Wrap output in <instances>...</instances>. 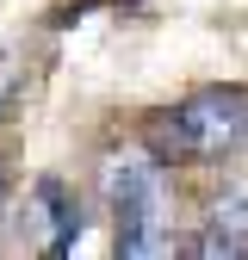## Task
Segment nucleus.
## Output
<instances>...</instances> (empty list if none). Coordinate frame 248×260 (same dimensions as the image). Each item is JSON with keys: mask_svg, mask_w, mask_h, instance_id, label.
I'll return each mask as SVG.
<instances>
[{"mask_svg": "<svg viewBox=\"0 0 248 260\" xmlns=\"http://www.w3.org/2000/svg\"><path fill=\"white\" fill-rule=\"evenodd\" d=\"M106 199L118 217V254H174V199H168V174L155 155H112L106 161Z\"/></svg>", "mask_w": 248, "mask_h": 260, "instance_id": "obj_1", "label": "nucleus"}, {"mask_svg": "<svg viewBox=\"0 0 248 260\" xmlns=\"http://www.w3.org/2000/svg\"><path fill=\"white\" fill-rule=\"evenodd\" d=\"M155 143L186 161H230L248 155V87H199L193 100L162 112Z\"/></svg>", "mask_w": 248, "mask_h": 260, "instance_id": "obj_2", "label": "nucleus"}, {"mask_svg": "<svg viewBox=\"0 0 248 260\" xmlns=\"http://www.w3.org/2000/svg\"><path fill=\"white\" fill-rule=\"evenodd\" d=\"M25 230L38 236L44 254H69L81 242V199L69 186H62L56 174H44L38 186H31V205H25Z\"/></svg>", "mask_w": 248, "mask_h": 260, "instance_id": "obj_3", "label": "nucleus"}, {"mask_svg": "<svg viewBox=\"0 0 248 260\" xmlns=\"http://www.w3.org/2000/svg\"><path fill=\"white\" fill-rule=\"evenodd\" d=\"M211 230L230 236V242L248 254V186H230V192H217V199H211Z\"/></svg>", "mask_w": 248, "mask_h": 260, "instance_id": "obj_4", "label": "nucleus"}, {"mask_svg": "<svg viewBox=\"0 0 248 260\" xmlns=\"http://www.w3.org/2000/svg\"><path fill=\"white\" fill-rule=\"evenodd\" d=\"M7 180H13V174H7V155H0V199H7Z\"/></svg>", "mask_w": 248, "mask_h": 260, "instance_id": "obj_5", "label": "nucleus"}]
</instances>
